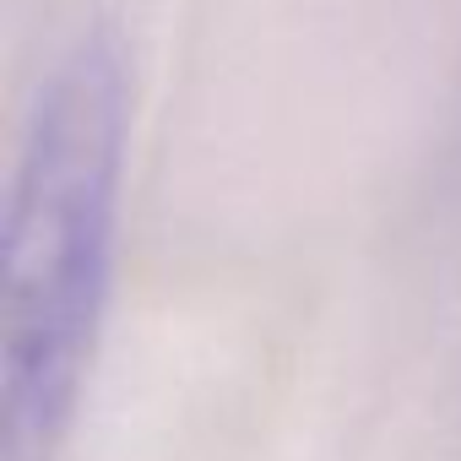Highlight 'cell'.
I'll return each mask as SVG.
<instances>
[{
    "mask_svg": "<svg viewBox=\"0 0 461 461\" xmlns=\"http://www.w3.org/2000/svg\"><path fill=\"white\" fill-rule=\"evenodd\" d=\"M125 131V71L109 33L55 71L17 174L6 234V461H50L77 396Z\"/></svg>",
    "mask_w": 461,
    "mask_h": 461,
    "instance_id": "cell-1",
    "label": "cell"
}]
</instances>
